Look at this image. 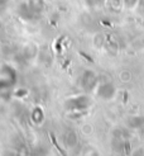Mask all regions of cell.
I'll return each instance as SVG.
<instances>
[{
  "label": "cell",
  "instance_id": "cell-1",
  "mask_svg": "<svg viewBox=\"0 0 144 156\" xmlns=\"http://www.w3.org/2000/svg\"><path fill=\"white\" fill-rule=\"evenodd\" d=\"M82 81H83V85H85V87H91V85L94 84V81H95V75L92 73L87 71L85 75H83Z\"/></svg>",
  "mask_w": 144,
  "mask_h": 156
},
{
  "label": "cell",
  "instance_id": "cell-2",
  "mask_svg": "<svg viewBox=\"0 0 144 156\" xmlns=\"http://www.w3.org/2000/svg\"><path fill=\"white\" fill-rule=\"evenodd\" d=\"M123 2H124V4H125L128 8H132V6L136 3V0H123Z\"/></svg>",
  "mask_w": 144,
  "mask_h": 156
}]
</instances>
